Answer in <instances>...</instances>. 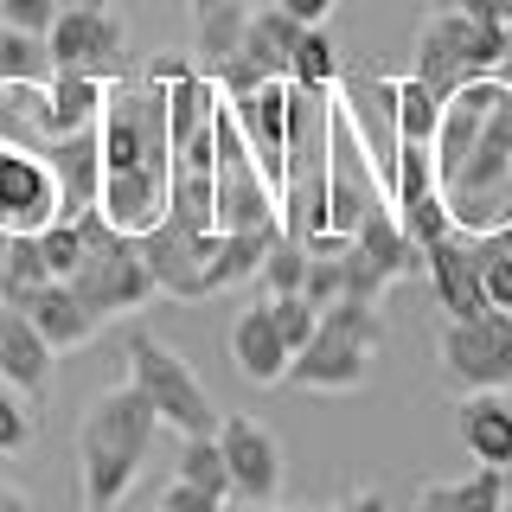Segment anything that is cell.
I'll return each instance as SVG.
<instances>
[{"label": "cell", "mask_w": 512, "mask_h": 512, "mask_svg": "<svg viewBox=\"0 0 512 512\" xmlns=\"http://www.w3.org/2000/svg\"><path fill=\"white\" fill-rule=\"evenodd\" d=\"M436 7H455V0H436Z\"/></svg>", "instance_id": "ee69618b"}, {"label": "cell", "mask_w": 512, "mask_h": 512, "mask_svg": "<svg viewBox=\"0 0 512 512\" xmlns=\"http://www.w3.org/2000/svg\"><path fill=\"white\" fill-rule=\"evenodd\" d=\"M231 365L237 372H244L250 384H282L288 378V359H295V352H288V340H282V327H276V314H269V301H250L244 314L231 320Z\"/></svg>", "instance_id": "9a60e30c"}, {"label": "cell", "mask_w": 512, "mask_h": 512, "mask_svg": "<svg viewBox=\"0 0 512 512\" xmlns=\"http://www.w3.org/2000/svg\"><path fill=\"white\" fill-rule=\"evenodd\" d=\"M160 416L141 397V384H116L84 410L77 423V480H84V506L96 512H116L122 493L141 480V461L154 448Z\"/></svg>", "instance_id": "6da1fadb"}, {"label": "cell", "mask_w": 512, "mask_h": 512, "mask_svg": "<svg viewBox=\"0 0 512 512\" xmlns=\"http://www.w3.org/2000/svg\"><path fill=\"white\" fill-rule=\"evenodd\" d=\"M391 122H397V141H436L442 128V96L423 84V77H391Z\"/></svg>", "instance_id": "44dd1931"}, {"label": "cell", "mask_w": 512, "mask_h": 512, "mask_svg": "<svg viewBox=\"0 0 512 512\" xmlns=\"http://www.w3.org/2000/svg\"><path fill=\"white\" fill-rule=\"evenodd\" d=\"M128 384H141V397L154 404V416L167 429H180V436H212L218 416H224L212 404V391L199 384V372H192L167 340H154L148 327L128 333Z\"/></svg>", "instance_id": "5b68a950"}, {"label": "cell", "mask_w": 512, "mask_h": 512, "mask_svg": "<svg viewBox=\"0 0 512 512\" xmlns=\"http://www.w3.org/2000/svg\"><path fill=\"white\" fill-rule=\"evenodd\" d=\"M186 7H192V13H205V7H218V0H186Z\"/></svg>", "instance_id": "7bdbcfd3"}, {"label": "cell", "mask_w": 512, "mask_h": 512, "mask_svg": "<svg viewBox=\"0 0 512 512\" xmlns=\"http://www.w3.org/2000/svg\"><path fill=\"white\" fill-rule=\"evenodd\" d=\"M52 365H58L52 340H45L13 301H0V384H13V391H26L32 404H39V397L52 391Z\"/></svg>", "instance_id": "4fadbf2b"}, {"label": "cell", "mask_w": 512, "mask_h": 512, "mask_svg": "<svg viewBox=\"0 0 512 512\" xmlns=\"http://www.w3.org/2000/svg\"><path fill=\"white\" fill-rule=\"evenodd\" d=\"M224 506H231L224 493L199 487V480H186V474H173L167 487H160V500H154V512H224Z\"/></svg>", "instance_id": "836d02e7"}, {"label": "cell", "mask_w": 512, "mask_h": 512, "mask_svg": "<svg viewBox=\"0 0 512 512\" xmlns=\"http://www.w3.org/2000/svg\"><path fill=\"white\" fill-rule=\"evenodd\" d=\"M500 58H506V26L474 20V13H461V7H436L423 20V32H416V77H423L442 103L461 84H474V77H493Z\"/></svg>", "instance_id": "277c9868"}, {"label": "cell", "mask_w": 512, "mask_h": 512, "mask_svg": "<svg viewBox=\"0 0 512 512\" xmlns=\"http://www.w3.org/2000/svg\"><path fill=\"white\" fill-rule=\"evenodd\" d=\"M52 20H58V0H0V26L52 32Z\"/></svg>", "instance_id": "e575fe53"}, {"label": "cell", "mask_w": 512, "mask_h": 512, "mask_svg": "<svg viewBox=\"0 0 512 512\" xmlns=\"http://www.w3.org/2000/svg\"><path fill=\"white\" fill-rule=\"evenodd\" d=\"M436 359L461 391H512V314L487 308L436 327Z\"/></svg>", "instance_id": "8992f818"}, {"label": "cell", "mask_w": 512, "mask_h": 512, "mask_svg": "<svg viewBox=\"0 0 512 512\" xmlns=\"http://www.w3.org/2000/svg\"><path fill=\"white\" fill-rule=\"evenodd\" d=\"M397 224H404V237H410L416 250L442 244V237L455 231V218H448V199H442V192H429V199H416V205H397Z\"/></svg>", "instance_id": "f1b7e54d"}, {"label": "cell", "mask_w": 512, "mask_h": 512, "mask_svg": "<svg viewBox=\"0 0 512 512\" xmlns=\"http://www.w3.org/2000/svg\"><path fill=\"white\" fill-rule=\"evenodd\" d=\"M58 218V173L45 154L0 148V237H32Z\"/></svg>", "instance_id": "30bf717a"}, {"label": "cell", "mask_w": 512, "mask_h": 512, "mask_svg": "<svg viewBox=\"0 0 512 512\" xmlns=\"http://www.w3.org/2000/svg\"><path fill=\"white\" fill-rule=\"evenodd\" d=\"M295 45H301V20L282 13V7H263V13H250L237 52H244L263 77H295Z\"/></svg>", "instance_id": "d6986e66"}, {"label": "cell", "mask_w": 512, "mask_h": 512, "mask_svg": "<svg viewBox=\"0 0 512 512\" xmlns=\"http://www.w3.org/2000/svg\"><path fill=\"white\" fill-rule=\"evenodd\" d=\"M474 256H480V282H487V301L512 314V250L493 244V237H474Z\"/></svg>", "instance_id": "d6a6232c"}, {"label": "cell", "mask_w": 512, "mask_h": 512, "mask_svg": "<svg viewBox=\"0 0 512 512\" xmlns=\"http://www.w3.org/2000/svg\"><path fill=\"white\" fill-rule=\"evenodd\" d=\"M0 512H39V506H32V493H20L13 480H0Z\"/></svg>", "instance_id": "ab89813d"}, {"label": "cell", "mask_w": 512, "mask_h": 512, "mask_svg": "<svg viewBox=\"0 0 512 512\" xmlns=\"http://www.w3.org/2000/svg\"><path fill=\"white\" fill-rule=\"evenodd\" d=\"M13 308H20L32 327L52 340V352H77V346H90V340H96V327H103V320H96L84 301H77V288H71V282H39L32 295L13 301Z\"/></svg>", "instance_id": "2e32d148"}, {"label": "cell", "mask_w": 512, "mask_h": 512, "mask_svg": "<svg viewBox=\"0 0 512 512\" xmlns=\"http://www.w3.org/2000/svg\"><path fill=\"white\" fill-rule=\"evenodd\" d=\"M0 77H20V84H52L58 58L45 32H20V26H0Z\"/></svg>", "instance_id": "7402d4cb"}, {"label": "cell", "mask_w": 512, "mask_h": 512, "mask_svg": "<svg viewBox=\"0 0 512 512\" xmlns=\"http://www.w3.org/2000/svg\"><path fill=\"white\" fill-rule=\"evenodd\" d=\"M96 212L116 231L141 237L167 218V167L154 160H128V167H103V192H96Z\"/></svg>", "instance_id": "8fae6325"}, {"label": "cell", "mask_w": 512, "mask_h": 512, "mask_svg": "<svg viewBox=\"0 0 512 512\" xmlns=\"http://www.w3.org/2000/svg\"><path fill=\"white\" fill-rule=\"evenodd\" d=\"M224 512H263V506H250V500H231V506H224Z\"/></svg>", "instance_id": "60d3db41"}, {"label": "cell", "mask_w": 512, "mask_h": 512, "mask_svg": "<svg viewBox=\"0 0 512 512\" xmlns=\"http://www.w3.org/2000/svg\"><path fill=\"white\" fill-rule=\"evenodd\" d=\"M378 346H384V314H378V301H333L327 314H320V327H314V340L288 359V378L282 384H295V391H359L365 378H372V359H378Z\"/></svg>", "instance_id": "7a4b0ae2"}, {"label": "cell", "mask_w": 512, "mask_h": 512, "mask_svg": "<svg viewBox=\"0 0 512 512\" xmlns=\"http://www.w3.org/2000/svg\"><path fill=\"white\" fill-rule=\"evenodd\" d=\"M423 269H429V282H436V301H442L448 320H468V314H487L493 308L487 282H480V256H474V244H461L455 231H448L442 244L423 250Z\"/></svg>", "instance_id": "5bb4252c"}, {"label": "cell", "mask_w": 512, "mask_h": 512, "mask_svg": "<svg viewBox=\"0 0 512 512\" xmlns=\"http://www.w3.org/2000/svg\"><path fill=\"white\" fill-rule=\"evenodd\" d=\"M45 39H52L58 71H90V77H103V84H122V77H128V32H122V20H116L109 0L58 7V20H52Z\"/></svg>", "instance_id": "52a82bcc"}, {"label": "cell", "mask_w": 512, "mask_h": 512, "mask_svg": "<svg viewBox=\"0 0 512 512\" xmlns=\"http://www.w3.org/2000/svg\"><path fill=\"white\" fill-rule=\"evenodd\" d=\"M173 474H186V480H199V487H212L231 500V468H224V448H218V429L212 436H180V468Z\"/></svg>", "instance_id": "4316f807"}, {"label": "cell", "mask_w": 512, "mask_h": 512, "mask_svg": "<svg viewBox=\"0 0 512 512\" xmlns=\"http://www.w3.org/2000/svg\"><path fill=\"white\" fill-rule=\"evenodd\" d=\"M301 276H308V244H301V237H288V231H276V237H269V250H263L256 282H263L269 295H295Z\"/></svg>", "instance_id": "484cf974"}, {"label": "cell", "mask_w": 512, "mask_h": 512, "mask_svg": "<svg viewBox=\"0 0 512 512\" xmlns=\"http://www.w3.org/2000/svg\"><path fill=\"white\" fill-rule=\"evenodd\" d=\"M263 301H269V314H276V327H282L288 352L308 346V340H314V327H320V314H327V308H314L301 288H295V295H263Z\"/></svg>", "instance_id": "4dcf8cb0"}, {"label": "cell", "mask_w": 512, "mask_h": 512, "mask_svg": "<svg viewBox=\"0 0 512 512\" xmlns=\"http://www.w3.org/2000/svg\"><path fill=\"white\" fill-rule=\"evenodd\" d=\"M500 474H506V506H512V461H506V468H500Z\"/></svg>", "instance_id": "b9f144b4"}, {"label": "cell", "mask_w": 512, "mask_h": 512, "mask_svg": "<svg viewBox=\"0 0 512 512\" xmlns=\"http://www.w3.org/2000/svg\"><path fill=\"white\" fill-rule=\"evenodd\" d=\"M39 282H52V269L39 256V237H7V250H0V301H20Z\"/></svg>", "instance_id": "cb8c5ba5"}, {"label": "cell", "mask_w": 512, "mask_h": 512, "mask_svg": "<svg viewBox=\"0 0 512 512\" xmlns=\"http://www.w3.org/2000/svg\"><path fill=\"white\" fill-rule=\"evenodd\" d=\"M52 90L45 84H20V77H0V148H26L45 154L52 148Z\"/></svg>", "instance_id": "e0dca14e"}, {"label": "cell", "mask_w": 512, "mask_h": 512, "mask_svg": "<svg viewBox=\"0 0 512 512\" xmlns=\"http://www.w3.org/2000/svg\"><path fill=\"white\" fill-rule=\"evenodd\" d=\"M45 90H52V128H58V135L96 122V116H103V103H109V84H103V77H90V71H58Z\"/></svg>", "instance_id": "ffe728a7"}, {"label": "cell", "mask_w": 512, "mask_h": 512, "mask_svg": "<svg viewBox=\"0 0 512 512\" xmlns=\"http://www.w3.org/2000/svg\"><path fill=\"white\" fill-rule=\"evenodd\" d=\"M84 512H96V506H84Z\"/></svg>", "instance_id": "bcb514c9"}, {"label": "cell", "mask_w": 512, "mask_h": 512, "mask_svg": "<svg viewBox=\"0 0 512 512\" xmlns=\"http://www.w3.org/2000/svg\"><path fill=\"white\" fill-rule=\"evenodd\" d=\"M32 237H39V256H45V269H52V282H71V269L84 263V218H52Z\"/></svg>", "instance_id": "83f0119b"}, {"label": "cell", "mask_w": 512, "mask_h": 512, "mask_svg": "<svg viewBox=\"0 0 512 512\" xmlns=\"http://www.w3.org/2000/svg\"><path fill=\"white\" fill-rule=\"evenodd\" d=\"M416 512H455V480H423V493H416Z\"/></svg>", "instance_id": "8d00e7d4"}, {"label": "cell", "mask_w": 512, "mask_h": 512, "mask_svg": "<svg viewBox=\"0 0 512 512\" xmlns=\"http://www.w3.org/2000/svg\"><path fill=\"white\" fill-rule=\"evenodd\" d=\"M218 448H224V468H231V500L250 506H276L282 493V442L269 436L256 416H218Z\"/></svg>", "instance_id": "9c48e42d"}, {"label": "cell", "mask_w": 512, "mask_h": 512, "mask_svg": "<svg viewBox=\"0 0 512 512\" xmlns=\"http://www.w3.org/2000/svg\"><path fill=\"white\" fill-rule=\"evenodd\" d=\"M327 512H391V500H384L378 487H359V493H346V500L327 506Z\"/></svg>", "instance_id": "74e56055"}, {"label": "cell", "mask_w": 512, "mask_h": 512, "mask_svg": "<svg viewBox=\"0 0 512 512\" xmlns=\"http://www.w3.org/2000/svg\"><path fill=\"white\" fill-rule=\"evenodd\" d=\"M269 7H282V13H295L301 26H327V13L340 7V0H269Z\"/></svg>", "instance_id": "d590c367"}, {"label": "cell", "mask_w": 512, "mask_h": 512, "mask_svg": "<svg viewBox=\"0 0 512 512\" xmlns=\"http://www.w3.org/2000/svg\"><path fill=\"white\" fill-rule=\"evenodd\" d=\"M45 160L58 173V218H84L96 205V192H103V128L84 122L71 135H52Z\"/></svg>", "instance_id": "7c38bea8"}, {"label": "cell", "mask_w": 512, "mask_h": 512, "mask_svg": "<svg viewBox=\"0 0 512 512\" xmlns=\"http://www.w3.org/2000/svg\"><path fill=\"white\" fill-rule=\"evenodd\" d=\"M141 256H148V276L160 295L173 301H205L212 295V282H205V269H212V250H218V231H186V224L160 218L154 231L135 237Z\"/></svg>", "instance_id": "ba28073f"}, {"label": "cell", "mask_w": 512, "mask_h": 512, "mask_svg": "<svg viewBox=\"0 0 512 512\" xmlns=\"http://www.w3.org/2000/svg\"><path fill=\"white\" fill-rule=\"evenodd\" d=\"M71 288L77 301L96 314V320H116V314H135L148 295H160L154 276H148V256L128 231H116L103 212H84V263L71 269Z\"/></svg>", "instance_id": "3957f363"}, {"label": "cell", "mask_w": 512, "mask_h": 512, "mask_svg": "<svg viewBox=\"0 0 512 512\" xmlns=\"http://www.w3.org/2000/svg\"><path fill=\"white\" fill-rule=\"evenodd\" d=\"M32 436H39V410H32V397L13 391V384H0V455L32 448Z\"/></svg>", "instance_id": "f546056e"}, {"label": "cell", "mask_w": 512, "mask_h": 512, "mask_svg": "<svg viewBox=\"0 0 512 512\" xmlns=\"http://www.w3.org/2000/svg\"><path fill=\"white\" fill-rule=\"evenodd\" d=\"M295 84L314 90V96L340 84V45H333L320 26H301V45H295Z\"/></svg>", "instance_id": "d4e9b609"}, {"label": "cell", "mask_w": 512, "mask_h": 512, "mask_svg": "<svg viewBox=\"0 0 512 512\" xmlns=\"http://www.w3.org/2000/svg\"><path fill=\"white\" fill-rule=\"evenodd\" d=\"M455 429H461V448L487 468H506L512 461V404L506 391H468L455 410Z\"/></svg>", "instance_id": "ac0fdd59"}, {"label": "cell", "mask_w": 512, "mask_h": 512, "mask_svg": "<svg viewBox=\"0 0 512 512\" xmlns=\"http://www.w3.org/2000/svg\"><path fill=\"white\" fill-rule=\"evenodd\" d=\"M263 512H282V506H263Z\"/></svg>", "instance_id": "f6af8a7d"}, {"label": "cell", "mask_w": 512, "mask_h": 512, "mask_svg": "<svg viewBox=\"0 0 512 512\" xmlns=\"http://www.w3.org/2000/svg\"><path fill=\"white\" fill-rule=\"evenodd\" d=\"M186 71H192V58H154L141 77H154V84H173V77H186Z\"/></svg>", "instance_id": "f35d334b"}, {"label": "cell", "mask_w": 512, "mask_h": 512, "mask_svg": "<svg viewBox=\"0 0 512 512\" xmlns=\"http://www.w3.org/2000/svg\"><path fill=\"white\" fill-rule=\"evenodd\" d=\"M244 26H250L244 0H218V7L199 13V64H205V71H218V64L244 45Z\"/></svg>", "instance_id": "603a6c76"}, {"label": "cell", "mask_w": 512, "mask_h": 512, "mask_svg": "<svg viewBox=\"0 0 512 512\" xmlns=\"http://www.w3.org/2000/svg\"><path fill=\"white\" fill-rule=\"evenodd\" d=\"M455 512H506V474L480 461L468 480H455Z\"/></svg>", "instance_id": "1f68e13d"}]
</instances>
